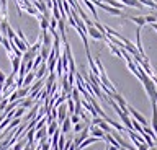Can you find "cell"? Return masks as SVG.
I'll return each instance as SVG.
<instances>
[{"mask_svg":"<svg viewBox=\"0 0 157 150\" xmlns=\"http://www.w3.org/2000/svg\"><path fill=\"white\" fill-rule=\"evenodd\" d=\"M128 113H129V114L132 116V119H136L137 123L142 126V127H146V126H147V119H146L137 109H134V108H132V106H129V104H128Z\"/></svg>","mask_w":157,"mask_h":150,"instance_id":"cell-1","label":"cell"},{"mask_svg":"<svg viewBox=\"0 0 157 150\" xmlns=\"http://www.w3.org/2000/svg\"><path fill=\"white\" fill-rule=\"evenodd\" d=\"M87 33L93 38V39H97V41H106V36H103L95 26H87Z\"/></svg>","mask_w":157,"mask_h":150,"instance_id":"cell-2","label":"cell"},{"mask_svg":"<svg viewBox=\"0 0 157 150\" xmlns=\"http://www.w3.org/2000/svg\"><path fill=\"white\" fill-rule=\"evenodd\" d=\"M44 85V80L41 79V80H38L36 83H34V86H29V98H34L36 100V95L39 93V90H41V86Z\"/></svg>","mask_w":157,"mask_h":150,"instance_id":"cell-3","label":"cell"},{"mask_svg":"<svg viewBox=\"0 0 157 150\" xmlns=\"http://www.w3.org/2000/svg\"><path fill=\"white\" fill-rule=\"evenodd\" d=\"M152 130L155 134V139H157V104L152 103Z\"/></svg>","mask_w":157,"mask_h":150,"instance_id":"cell-4","label":"cell"},{"mask_svg":"<svg viewBox=\"0 0 157 150\" xmlns=\"http://www.w3.org/2000/svg\"><path fill=\"white\" fill-rule=\"evenodd\" d=\"M118 2L123 3L124 7H134V8H142V7H144L139 0H118Z\"/></svg>","mask_w":157,"mask_h":150,"instance_id":"cell-5","label":"cell"},{"mask_svg":"<svg viewBox=\"0 0 157 150\" xmlns=\"http://www.w3.org/2000/svg\"><path fill=\"white\" fill-rule=\"evenodd\" d=\"M46 69H48V65H46V62H41V65H39V69L38 72H34V79H38V80H41L44 75H46Z\"/></svg>","mask_w":157,"mask_h":150,"instance_id":"cell-6","label":"cell"},{"mask_svg":"<svg viewBox=\"0 0 157 150\" xmlns=\"http://www.w3.org/2000/svg\"><path fill=\"white\" fill-rule=\"evenodd\" d=\"M90 134H92V137H97L100 140H103V137H105V132H103L100 127H95V126H92V127H90Z\"/></svg>","mask_w":157,"mask_h":150,"instance_id":"cell-7","label":"cell"},{"mask_svg":"<svg viewBox=\"0 0 157 150\" xmlns=\"http://www.w3.org/2000/svg\"><path fill=\"white\" fill-rule=\"evenodd\" d=\"M57 129H59V124L56 123V121H51V123L48 124V129H46V132H48V139H49V137H52V134L56 132Z\"/></svg>","mask_w":157,"mask_h":150,"instance_id":"cell-8","label":"cell"},{"mask_svg":"<svg viewBox=\"0 0 157 150\" xmlns=\"http://www.w3.org/2000/svg\"><path fill=\"white\" fill-rule=\"evenodd\" d=\"M83 5H85L88 10H90V13L93 15V18H95V21H98V15H97V8H95V5H93L90 0H83Z\"/></svg>","mask_w":157,"mask_h":150,"instance_id":"cell-9","label":"cell"},{"mask_svg":"<svg viewBox=\"0 0 157 150\" xmlns=\"http://www.w3.org/2000/svg\"><path fill=\"white\" fill-rule=\"evenodd\" d=\"M33 80H34V72H28V74L26 75H25V79H23V88H25V86H28V88H29V85H31L33 83Z\"/></svg>","mask_w":157,"mask_h":150,"instance_id":"cell-10","label":"cell"},{"mask_svg":"<svg viewBox=\"0 0 157 150\" xmlns=\"http://www.w3.org/2000/svg\"><path fill=\"white\" fill-rule=\"evenodd\" d=\"M126 18H129L131 21H134V23H136V25L139 26V28H142V26H146V25H147L144 16H126Z\"/></svg>","mask_w":157,"mask_h":150,"instance_id":"cell-11","label":"cell"},{"mask_svg":"<svg viewBox=\"0 0 157 150\" xmlns=\"http://www.w3.org/2000/svg\"><path fill=\"white\" fill-rule=\"evenodd\" d=\"M61 126H62V127H61V132H62V134H67L69 130L72 129V123H71V118H69V116H67V118H66V121H64V123H62Z\"/></svg>","mask_w":157,"mask_h":150,"instance_id":"cell-12","label":"cell"},{"mask_svg":"<svg viewBox=\"0 0 157 150\" xmlns=\"http://www.w3.org/2000/svg\"><path fill=\"white\" fill-rule=\"evenodd\" d=\"M100 139H97V137H90V139H85L83 142L77 147V150H82V148H85V147H88V145H92V144H95V142H98Z\"/></svg>","mask_w":157,"mask_h":150,"instance_id":"cell-13","label":"cell"},{"mask_svg":"<svg viewBox=\"0 0 157 150\" xmlns=\"http://www.w3.org/2000/svg\"><path fill=\"white\" fill-rule=\"evenodd\" d=\"M39 26H41V31H48V28H49V18L44 16V15L39 16Z\"/></svg>","mask_w":157,"mask_h":150,"instance_id":"cell-14","label":"cell"},{"mask_svg":"<svg viewBox=\"0 0 157 150\" xmlns=\"http://www.w3.org/2000/svg\"><path fill=\"white\" fill-rule=\"evenodd\" d=\"M34 139H41V142H44V139H48V132H46V129L41 127V129H38L36 130V137Z\"/></svg>","mask_w":157,"mask_h":150,"instance_id":"cell-15","label":"cell"},{"mask_svg":"<svg viewBox=\"0 0 157 150\" xmlns=\"http://www.w3.org/2000/svg\"><path fill=\"white\" fill-rule=\"evenodd\" d=\"M43 46L51 47V36L48 35V31H43Z\"/></svg>","mask_w":157,"mask_h":150,"instance_id":"cell-16","label":"cell"},{"mask_svg":"<svg viewBox=\"0 0 157 150\" xmlns=\"http://www.w3.org/2000/svg\"><path fill=\"white\" fill-rule=\"evenodd\" d=\"M85 123H82V121H80V123H77V124H74V132H75V134H78V132H82V130H83V127H85Z\"/></svg>","mask_w":157,"mask_h":150,"instance_id":"cell-17","label":"cell"},{"mask_svg":"<svg viewBox=\"0 0 157 150\" xmlns=\"http://www.w3.org/2000/svg\"><path fill=\"white\" fill-rule=\"evenodd\" d=\"M139 2L142 3V5H147L151 8H154V10H157V3L154 2V0H139Z\"/></svg>","mask_w":157,"mask_h":150,"instance_id":"cell-18","label":"cell"},{"mask_svg":"<svg viewBox=\"0 0 157 150\" xmlns=\"http://www.w3.org/2000/svg\"><path fill=\"white\" fill-rule=\"evenodd\" d=\"M20 123H21V118H13V121H12V123H10V124H8V129H7V132H8V130H10V129H13V127H17V126H18Z\"/></svg>","mask_w":157,"mask_h":150,"instance_id":"cell-19","label":"cell"},{"mask_svg":"<svg viewBox=\"0 0 157 150\" xmlns=\"http://www.w3.org/2000/svg\"><path fill=\"white\" fill-rule=\"evenodd\" d=\"M23 8L29 13V15H34V16L38 15V10H36V8H33V3H31V5H28V7H23Z\"/></svg>","mask_w":157,"mask_h":150,"instance_id":"cell-20","label":"cell"},{"mask_svg":"<svg viewBox=\"0 0 157 150\" xmlns=\"http://www.w3.org/2000/svg\"><path fill=\"white\" fill-rule=\"evenodd\" d=\"M33 101H34V100H31V98H26L25 101H21V103H20V106H23V108L26 109V108H29V106L33 104Z\"/></svg>","mask_w":157,"mask_h":150,"instance_id":"cell-21","label":"cell"},{"mask_svg":"<svg viewBox=\"0 0 157 150\" xmlns=\"http://www.w3.org/2000/svg\"><path fill=\"white\" fill-rule=\"evenodd\" d=\"M18 91V96L20 98H23V96H26L28 93H29V88L28 86H25V88H20V90H17Z\"/></svg>","mask_w":157,"mask_h":150,"instance_id":"cell-22","label":"cell"},{"mask_svg":"<svg viewBox=\"0 0 157 150\" xmlns=\"http://www.w3.org/2000/svg\"><path fill=\"white\" fill-rule=\"evenodd\" d=\"M38 108H39V106L36 104V106H34V108H33V109H31V111H29V113L26 114V118H25V119H31V118H33V116H34V114H36V111H38Z\"/></svg>","mask_w":157,"mask_h":150,"instance_id":"cell-23","label":"cell"},{"mask_svg":"<svg viewBox=\"0 0 157 150\" xmlns=\"http://www.w3.org/2000/svg\"><path fill=\"white\" fill-rule=\"evenodd\" d=\"M69 118H71V123H72V124H77V123H80V118H78L77 114H72V116H69Z\"/></svg>","mask_w":157,"mask_h":150,"instance_id":"cell-24","label":"cell"},{"mask_svg":"<svg viewBox=\"0 0 157 150\" xmlns=\"http://www.w3.org/2000/svg\"><path fill=\"white\" fill-rule=\"evenodd\" d=\"M23 145H25V142H18V144H15V145H13V150H21V148H23Z\"/></svg>","mask_w":157,"mask_h":150,"instance_id":"cell-25","label":"cell"},{"mask_svg":"<svg viewBox=\"0 0 157 150\" xmlns=\"http://www.w3.org/2000/svg\"><path fill=\"white\" fill-rule=\"evenodd\" d=\"M152 28H154V30L157 31V23H152Z\"/></svg>","mask_w":157,"mask_h":150,"instance_id":"cell-26","label":"cell"},{"mask_svg":"<svg viewBox=\"0 0 157 150\" xmlns=\"http://www.w3.org/2000/svg\"><path fill=\"white\" fill-rule=\"evenodd\" d=\"M157 144V142H155ZM149 150H157V147H155V145H154V147H149Z\"/></svg>","mask_w":157,"mask_h":150,"instance_id":"cell-27","label":"cell"},{"mask_svg":"<svg viewBox=\"0 0 157 150\" xmlns=\"http://www.w3.org/2000/svg\"><path fill=\"white\" fill-rule=\"evenodd\" d=\"M2 39H3V38H2V35H0V44H2Z\"/></svg>","mask_w":157,"mask_h":150,"instance_id":"cell-28","label":"cell"},{"mask_svg":"<svg viewBox=\"0 0 157 150\" xmlns=\"http://www.w3.org/2000/svg\"><path fill=\"white\" fill-rule=\"evenodd\" d=\"M2 100H3V96H2V95H0V103H2Z\"/></svg>","mask_w":157,"mask_h":150,"instance_id":"cell-29","label":"cell"}]
</instances>
